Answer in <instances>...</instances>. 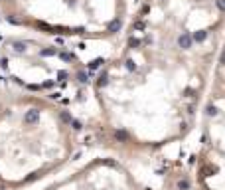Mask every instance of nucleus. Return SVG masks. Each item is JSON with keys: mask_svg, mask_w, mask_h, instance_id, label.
Returning <instances> with one entry per match:
<instances>
[{"mask_svg": "<svg viewBox=\"0 0 225 190\" xmlns=\"http://www.w3.org/2000/svg\"><path fill=\"white\" fill-rule=\"evenodd\" d=\"M105 85H107V73H103L99 79V87H105Z\"/></svg>", "mask_w": 225, "mask_h": 190, "instance_id": "f8f14e48", "label": "nucleus"}, {"mask_svg": "<svg viewBox=\"0 0 225 190\" xmlns=\"http://www.w3.org/2000/svg\"><path fill=\"white\" fill-rule=\"evenodd\" d=\"M178 46L184 48V50H188V48L191 46V36L190 34H182L180 38H178Z\"/></svg>", "mask_w": 225, "mask_h": 190, "instance_id": "f257e3e1", "label": "nucleus"}, {"mask_svg": "<svg viewBox=\"0 0 225 190\" xmlns=\"http://www.w3.org/2000/svg\"><path fill=\"white\" fill-rule=\"evenodd\" d=\"M205 38H207V32H196L193 36H191V40H193V42H203Z\"/></svg>", "mask_w": 225, "mask_h": 190, "instance_id": "7ed1b4c3", "label": "nucleus"}, {"mask_svg": "<svg viewBox=\"0 0 225 190\" xmlns=\"http://www.w3.org/2000/svg\"><path fill=\"white\" fill-rule=\"evenodd\" d=\"M77 79L81 81V83H87V81H89V77H87V73H83V71H81V73H77Z\"/></svg>", "mask_w": 225, "mask_h": 190, "instance_id": "9d476101", "label": "nucleus"}, {"mask_svg": "<svg viewBox=\"0 0 225 190\" xmlns=\"http://www.w3.org/2000/svg\"><path fill=\"white\" fill-rule=\"evenodd\" d=\"M115 137H117L119 141H126V139H128V135L124 133V131H115Z\"/></svg>", "mask_w": 225, "mask_h": 190, "instance_id": "423d86ee", "label": "nucleus"}, {"mask_svg": "<svg viewBox=\"0 0 225 190\" xmlns=\"http://www.w3.org/2000/svg\"><path fill=\"white\" fill-rule=\"evenodd\" d=\"M38 117H40V113H38V111H30L28 115H26V121H28V123H36V121H38Z\"/></svg>", "mask_w": 225, "mask_h": 190, "instance_id": "f03ea898", "label": "nucleus"}, {"mask_svg": "<svg viewBox=\"0 0 225 190\" xmlns=\"http://www.w3.org/2000/svg\"><path fill=\"white\" fill-rule=\"evenodd\" d=\"M71 127H73L75 131H81V127H83V125L79 123V121H71Z\"/></svg>", "mask_w": 225, "mask_h": 190, "instance_id": "ddd939ff", "label": "nucleus"}, {"mask_svg": "<svg viewBox=\"0 0 225 190\" xmlns=\"http://www.w3.org/2000/svg\"><path fill=\"white\" fill-rule=\"evenodd\" d=\"M59 57H61V59H65V61L73 59V56H71V54H67V52H61V54H59Z\"/></svg>", "mask_w": 225, "mask_h": 190, "instance_id": "9b49d317", "label": "nucleus"}, {"mask_svg": "<svg viewBox=\"0 0 225 190\" xmlns=\"http://www.w3.org/2000/svg\"><path fill=\"white\" fill-rule=\"evenodd\" d=\"M119 28H121V22H119V20H115V22H113L111 26H109V30H111V32H117Z\"/></svg>", "mask_w": 225, "mask_h": 190, "instance_id": "1a4fd4ad", "label": "nucleus"}, {"mask_svg": "<svg viewBox=\"0 0 225 190\" xmlns=\"http://www.w3.org/2000/svg\"><path fill=\"white\" fill-rule=\"evenodd\" d=\"M207 115H209V117H215V115H217V107H213V105H207Z\"/></svg>", "mask_w": 225, "mask_h": 190, "instance_id": "6e6552de", "label": "nucleus"}, {"mask_svg": "<svg viewBox=\"0 0 225 190\" xmlns=\"http://www.w3.org/2000/svg\"><path fill=\"white\" fill-rule=\"evenodd\" d=\"M57 77H59V79H61V81H63V79L67 77V73H65V71H59V73H57Z\"/></svg>", "mask_w": 225, "mask_h": 190, "instance_id": "a211bd4d", "label": "nucleus"}, {"mask_svg": "<svg viewBox=\"0 0 225 190\" xmlns=\"http://www.w3.org/2000/svg\"><path fill=\"white\" fill-rule=\"evenodd\" d=\"M128 44L132 46V48H136V46H140V40H134V38H130V42Z\"/></svg>", "mask_w": 225, "mask_h": 190, "instance_id": "2eb2a0df", "label": "nucleus"}, {"mask_svg": "<svg viewBox=\"0 0 225 190\" xmlns=\"http://www.w3.org/2000/svg\"><path fill=\"white\" fill-rule=\"evenodd\" d=\"M42 54H44V56H54V54H56V52H54V50H44V52H42Z\"/></svg>", "mask_w": 225, "mask_h": 190, "instance_id": "f3484780", "label": "nucleus"}, {"mask_svg": "<svg viewBox=\"0 0 225 190\" xmlns=\"http://www.w3.org/2000/svg\"><path fill=\"white\" fill-rule=\"evenodd\" d=\"M215 4H217V8H219V10H223V12H225V0H217Z\"/></svg>", "mask_w": 225, "mask_h": 190, "instance_id": "4468645a", "label": "nucleus"}, {"mask_svg": "<svg viewBox=\"0 0 225 190\" xmlns=\"http://www.w3.org/2000/svg\"><path fill=\"white\" fill-rule=\"evenodd\" d=\"M14 50H18V52H24V44H22V42H18V44H14Z\"/></svg>", "mask_w": 225, "mask_h": 190, "instance_id": "dca6fc26", "label": "nucleus"}, {"mask_svg": "<svg viewBox=\"0 0 225 190\" xmlns=\"http://www.w3.org/2000/svg\"><path fill=\"white\" fill-rule=\"evenodd\" d=\"M221 64H225V52H223V56H221Z\"/></svg>", "mask_w": 225, "mask_h": 190, "instance_id": "6ab92c4d", "label": "nucleus"}, {"mask_svg": "<svg viewBox=\"0 0 225 190\" xmlns=\"http://www.w3.org/2000/svg\"><path fill=\"white\" fill-rule=\"evenodd\" d=\"M101 64H103V59H93V61L89 64V69H91V71H95V69H99V67H101Z\"/></svg>", "mask_w": 225, "mask_h": 190, "instance_id": "20e7f679", "label": "nucleus"}, {"mask_svg": "<svg viewBox=\"0 0 225 190\" xmlns=\"http://www.w3.org/2000/svg\"><path fill=\"white\" fill-rule=\"evenodd\" d=\"M59 117H61V121H65V123H71V121H73V119H71V115H69L67 111H63Z\"/></svg>", "mask_w": 225, "mask_h": 190, "instance_id": "0eeeda50", "label": "nucleus"}, {"mask_svg": "<svg viewBox=\"0 0 225 190\" xmlns=\"http://www.w3.org/2000/svg\"><path fill=\"white\" fill-rule=\"evenodd\" d=\"M178 188H180V190H188V188H190V180H188V178L180 180V182H178Z\"/></svg>", "mask_w": 225, "mask_h": 190, "instance_id": "39448f33", "label": "nucleus"}]
</instances>
